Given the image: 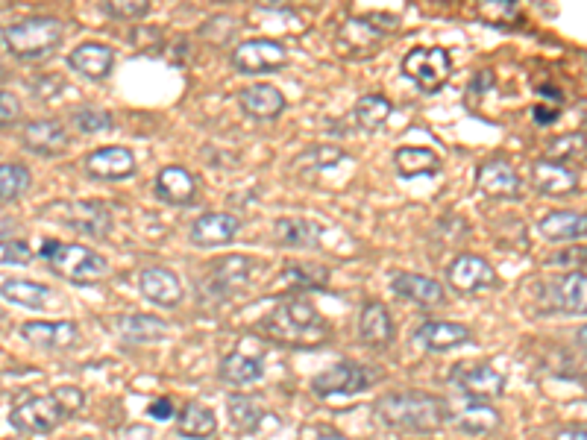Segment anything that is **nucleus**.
<instances>
[{
	"label": "nucleus",
	"instance_id": "3c124183",
	"mask_svg": "<svg viewBox=\"0 0 587 440\" xmlns=\"http://www.w3.org/2000/svg\"><path fill=\"white\" fill-rule=\"evenodd\" d=\"M555 440H587L585 426H561L558 432H555Z\"/></svg>",
	"mask_w": 587,
	"mask_h": 440
},
{
	"label": "nucleus",
	"instance_id": "6e6552de",
	"mask_svg": "<svg viewBox=\"0 0 587 440\" xmlns=\"http://www.w3.org/2000/svg\"><path fill=\"white\" fill-rule=\"evenodd\" d=\"M373 385L370 379V370L364 364L356 361H341L329 370H323L320 376H315L312 382V391L323 399H332V396H356L367 391Z\"/></svg>",
	"mask_w": 587,
	"mask_h": 440
},
{
	"label": "nucleus",
	"instance_id": "f257e3e1",
	"mask_svg": "<svg viewBox=\"0 0 587 440\" xmlns=\"http://www.w3.org/2000/svg\"><path fill=\"white\" fill-rule=\"evenodd\" d=\"M259 329L265 338L285 347H320L332 335L326 317L303 300H285L262 320Z\"/></svg>",
	"mask_w": 587,
	"mask_h": 440
},
{
	"label": "nucleus",
	"instance_id": "b1692460",
	"mask_svg": "<svg viewBox=\"0 0 587 440\" xmlns=\"http://www.w3.org/2000/svg\"><path fill=\"white\" fill-rule=\"evenodd\" d=\"M587 279L585 270H573L549 285V306L564 314H585Z\"/></svg>",
	"mask_w": 587,
	"mask_h": 440
},
{
	"label": "nucleus",
	"instance_id": "f03ea898",
	"mask_svg": "<svg viewBox=\"0 0 587 440\" xmlns=\"http://www.w3.org/2000/svg\"><path fill=\"white\" fill-rule=\"evenodd\" d=\"M376 417L397 432H435L447 420L444 399L423 391H397L376 402Z\"/></svg>",
	"mask_w": 587,
	"mask_h": 440
},
{
	"label": "nucleus",
	"instance_id": "423d86ee",
	"mask_svg": "<svg viewBox=\"0 0 587 440\" xmlns=\"http://www.w3.org/2000/svg\"><path fill=\"white\" fill-rule=\"evenodd\" d=\"M62 420H68V411L59 405V399L53 394L30 396V399L18 402L9 414V423L27 435H50Z\"/></svg>",
	"mask_w": 587,
	"mask_h": 440
},
{
	"label": "nucleus",
	"instance_id": "393cba45",
	"mask_svg": "<svg viewBox=\"0 0 587 440\" xmlns=\"http://www.w3.org/2000/svg\"><path fill=\"white\" fill-rule=\"evenodd\" d=\"M359 338L367 347L385 350L394 344V317L382 303H367L359 317Z\"/></svg>",
	"mask_w": 587,
	"mask_h": 440
},
{
	"label": "nucleus",
	"instance_id": "412c9836",
	"mask_svg": "<svg viewBox=\"0 0 587 440\" xmlns=\"http://www.w3.org/2000/svg\"><path fill=\"white\" fill-rule=\"evenodd\" d=\"M532 185L546 197H570L579 191V174L567 165L538 159L532 165Z\"/></svg>",
	"mask_w": 587,
	"mask_h": 440
},
{
	"label": "nucleus",
	"instance_id": "473e14b6",
	"mask_svg": "<svg viewBox=\"0 0 587 440\" xmlns=\"http://www.w3.org/2000/svg\"><path fill=\"white\" fill-rule=\"evenodd\" d=\"M394 168L400 176H432L441 171V156L429 147H400L394 153Z\"/></svg>",
	"mask_w": 587,
	"mask_h": 440
},
{
	"label": "nucleus",
	"instance_id": "20e7f679",
	"mask_svg": "<svg viewBox=\"0 0 587 440\" xmlns=\"http://www.w3.org/2000/svg\"><path fill=\"white\" fill-rule=\"evenodd\" d=\"M39 256L50 264L53 273H59L68 282L77 285H91L100 282L103 276H109V264L100 253H94L91 247L83 244H59V241H45Z\"/></svg>",
	"mask_w": 587,
	"mask_h": 440
},
{
	"label": "nucleus",
	"instance_id": "f3484780",
	"mask_svg": "<svg viewBox=\"0 0 587 440\" xmlns=\"http://www.w3.org/2000/svg\"><path fill=\"white\" fill-rule=\"evenodd\" d=\"M467 341H470V329L461 323H450V320H426L414 332V344L426 352L455 350Z\"/></svg>",
	"mask_w": 587,
	"mask_h": 440
},
{
	"label": "nucleus",
	"instance_id": "0eeeda50",
	"mask_svg": "<svg viewBox=\"0 0 587 440\" xmlns=\"http://www.w3.org/2000/svg\"><path fill=\"white\" fill-rule=\"evenodd\" d=\"M382 42H385V30L382 27H373V18L370 15L367 18L364 15H353L338 30L335 47L347 59H370V56L379 53Z\"/></svg>",
	"mask_w": 587,
	"mask_h": 440
},
{
	"label": "nucleus",
	"instance_id": "09e8293b",
	"mask_svg": "<svg viewBox=\"0 0 587 440\" xmlns=\"http://www.w3.org/2000/svg\"><path fill=\"white\" fill-rule=\"evenodd\" d=\"M153 420H171L174 417V402L171 399H156L153 405H150V411H147Z\"/></svg>",
	"mask_w": 587,
	"mask_h": 440
},
{
	"label": "nucleus",
	"instance_id": "c03bdc74",
	"mask_svg": "<svg viewBox=\"0 0 587 440\" xmlns=\"http://www.w3.org/2000/svg\"><path fill=\"white\" fill-rule=\"evenodd\" d=\"M74 124H77V130L86 132V135H91V132H106L115 127L109 112H103V109H91V106L74 112Z\"/></svg>",
	"mask_w": 587,
	"mask_h": 440
},
{
	"label": "nucleus",
	"instance_id": "dca6fc26",
	"mask_svg": "<svg viewBox=\"0 0 587 440\" xmlns=\"http://www.w3.org/2000/svg\"><path fill=\"white\" fill-rule=\"evenodd\" d=\"M138 288L156 306H177L182 300L180 276L174 270H168V267H159V264L144 267L138 273Z\"/></svg>",
	"mask_w": 587,
	"mask_h": 440
},
{
	"label": "nucleus",
	"instance_id": "8fccbe9b",
	"mask_svg": "<svg viewBox=\"0 0 587 440\" xmlns=\"http://www.w3.org/2000/svg\"><path fill=\"white\" fill-rule=\"evenodd\" d=\"M532 115H535V124H541V127H549V124H555V118H558V109H549V106H543V103H538V106L532 109Z\"/></svg>",
	"mask_w": 587,
	"mask_h": 440
},
{
	"label": "nucleus",
	"instance_id": "cd10ccee",
	"mask_svg": "<svg viewBox=\"0 0 587 440\" xmlns=\"http://www.w3.org/2000/svg\"><path fill=\"white\" fill-rule=\"evenodd\" d=\"M24 144L39 156H56L68 147V130L59 121H30L24 127Z\"/></svg>",
	"mask_w": 587,
	"mask_h": 440
},
{
	"label": "nucleus",
	"instance_id": "aec40b11",
	"mask_svg": "<svg viewBox=\"0 0 587 440\" xmlns=\"http://www.w3.org/2000/svg\"><path fill=\"white\" fill-rule=\"evenodd\" d=\"M68 65L89 80H106L115 65V50L100 42H83L68 53Z\"/></svg>",
	"mask_w": 587,
	"mask_h": 440
},
{
	"label": "nucleus",
	"instance_id": "bb28decb",
	"mask_svg": "<svg viewBox=\"0 0 587 440\" xmlns=\"http://www.w3.org/2000/svg\"><path fill=\"white\" fill-rule=\"evenodd\" d=\"M156 197L171 203V206H188L197 194V182L194 176L188 174L185 168H177V165H168L156 174V185H153Z\"/></svg>",
	"mask_w": 587,
	"mask_h": 440
},
{
	"label": "nucleus",
	"instance_id": "79ce46f5",
	"mask_svg": "<svg viewBox=\"0 0 587 440\" xmlns=\"http://www.w3.org/2000/svg\"><path fill=\"white\" fill-rule=\"evenodd\" d=\"M576 156H582V132H570V135H561V138L549 141L543 159H546V162L564 165V162H570V159H576Z\"/></svg>",
	"mask_w": 587,
	"mask_h": 440
},
{
	"label": "nucleus",
	"instance_id": "5701e85b",
	"mask_svg": "<svg viewBox=\"0 0 587 440\" xmlns=\"http://www.w3.org/2000/svg\"><path fill=\"white\" fill-rule=\"evenodd\" d=\"M241 109L256 121H273L285 112V97L271 83H253L241 91Z\"/></svg>",
	"mask_w": 587,
	"mask_h": 440
},
{
	"label": "nucleus",
	"instance_id": "58836bf2",
	"mask_svg": "<svg viewBox=\"0 0 587 440\" xmlns=\"http://www.w3.org/2000/svg\"><path fill=\"white\" fill-rule=\"evenodd\" d=\"M329 279V270L326 267H317V264H291L285 267L282 273V285L285 282H294V288H323Z\"/></svg>",
	"mask_w": 587,
	"mask_h": 440
},
{
	"label": "nucleus",
	"instance_id": "4468645a",
	"mask_svg": "<svg viewBox=\"0 0 587 440\" xmlns=\"http://www.w3.org/2000/svg\"><path fill=\"white\" fill-rule=\"evenodd\" d=\"M21 338L39 350H68L77 344L80 329L74 320H33L21 326Z\"/></svg>",
	"mask_w": 587,
	"mask_h": 440
},
{
	"label": "nucleus",
	"instance_id": "7c9ffc66",
	"mask_svg": "<svg viewBox=\"0 0 587 440\" xmlns=\"http://www.w3.org/2000/svg\"><path fill=\"white\" fill-rule=\"evenodd\" d=\"M543 238L561 244V241H579L585 238L587 218L582 212H549L543 215L541 223H538Z\"/></svg>",
	"mask_w": 587,
	"mask_h": 440
},
{
	"label": "nucleus",
	"instance_id": "6ab92c4d",
	"mask_svg": "<svg viewBox=\"0 0 587 440\" xmlns=\"http://www.w3.org/2000/svg\"><path fill=\"white\" fill-rule=\"evenodd\" d=\"M83 168L97 179H127L136 174V156L127 147H100L86 156Z\"/></svg>",
	"mask_w": 587,
	"mask_h": 440
},
{
	"label": "nucleus",
	"instance_id": "4c0bfd02",
	"mask_svg": "<svg viewBox=\"0 0 587 440\" xmlns=\"http://www.w3.org/2000/svg\"><path fill=\"white\" fill-rule=\"evenodd\" d=\"M30 188V171L24 165H0V203L18 200Z\"/></svg>",
	"mask_w": 587,
	"mask_h": 440
},
{
	"label": "nucleus",
	"instance_id": "de8ad7c7",
	"mask_svg": "<svg viewBox=\"0 0 587 440\" xmlns=\"http://www.w3.org/2000/svg\"><path fill=\"white\" fill-rule=\"evenodd\" d=\"M53 396H56V399H59V405L68 411V417H71V414H77V411L83 408V402H86L83 391H77V388H59V391H53Z\"/></svg>",
	"mask_w": 587,
	"mask_h": 440
},
{
	"label": "nucleus",
	"instance_id": "a18cd8bd",
	"mask_svg": "<svg viewBox=\"0 0 587 440\" xmlns=\"http://www.w3.org/2000/svg\"><path fill=\"white\" fill-rule=\"evenodd\" d=\"M33 262V250L27 241H18V238H6L0 241V267L6 264H30Z\"/></svg>",
	"mask_w": 587,
	"mask_h": 440
},
{
	"label": "nucleus",
	"instance_id": "2f4dec72",
	"mask_svg": "<svg viewBox=\"0 0 587 440\" xmlns=\"http://www.w3.org/2000/svg\"><path fill=\"white\" fill-rule=\"evenodd\" d=\"M265 376V364L262 358H253V355H244V352H229L221 364V379L232 388H244V385H253Z\"/></svg>",
	"mask_w": 587,
	"mask_h": 440
},
{
	"label": "nucleus",
	"instance_id": "9d476101",
	"mask_svg": "<svg viewBox=\"0 0 587 440\" xmlns=\"http://www.w3.org/2000/svg\"><path fill=\"white\" fill-rule=\"evenodd\" d=\"M53 218L65 226H71L74 232H83V235H106L112 229V212L109 206L97 203V200H71V203H59L53 206Z\"/></svg>",
	"mask_w": 587,
	"mask_h": 440
},
{
	"label": "nucleus",
	"instance_id": "2eb2a0df",
	"mask_svg": "<svg viewBox=\"0 0 587 440\" xmlns=\"http://www.w3.org/2000/svg\"><path fill=\"white\" fill-rule=\"evenodd\" d=\"M450 420L461 435L482 438V435H491L499 426V411L488 402H476V399L461 396V402L452 408Z\"/></svg>",
	"mask_w": 587,
	"mask_h": 440
},
{
	"label": "nucleus",
	"instance_id": "ddd939ff",
	"mask_svg": "<svg viewBox=\"0 0 587 440\" xmlns=\"http://www.w3.org/2000/svg\"><path fill=\"white\" fill-rule=\"evenodd\" d=\"M447 279L458 294H482L499 288L497 270L482 256H458L447 270Z\"/></svg>",
	"mask_w": 587,
	"mask_h": 440
},
{
	"label": "nucleus",
	"instance_id": "f8f14e48",
	"mask_svg": "<svg viewBox=\"0 0 587 440\" xmlns=\"http://www.w3.org/2000/svg\"><path fill=\"white\" fill-rule=\"evenodd\" d=\"M232 65L241 74H268L288 65V50L273 39H250L232 50Z\"/></svg>",
	"mask_w": 587,
	"mask_h": 440
},
{
	"label": "nucleus",
	"instance_id": "9b49d317",
	"mask_svg": "<svg viewBox=\"0 0 587 440\" xmlns=\"http://www.w3.org/2000/svg\"><path fill=\"white\" fill-rule=\"evenodd\" d=\"M253 276V259L247 256H224L206 270V279H203V294L221 300L235 294L238 288H244Z\"/></svg>",
	"mask_w": 587,
	"mask_h": 440
},
{
	"label": "nucleus",
	"instance_id": "7ed1b4c3",
	"mask_svg": "<svg viewBox=\"0 0 587 440\" xmlns=\"http://www.w3.org/2000/svg\"><path fill=\"white\" fill-rule=\"evenodd\" d=\"M0 36H3V44L12 56L36 62V59L50 56L62 44L65 30H62L59 18L36 15V18H24V21H15V24L3 27Z\"/></svg>",
	"mask_w": 587,
	"mask_h": 440
},
{
	"label": "nucleus",
	"instance_id": "a878e982",
	"mask_svg": "<svg viewBox=\"0 0 587 440\" xmlns=\"http://www.w3.org/2000/svg\"><path fill=\"white\" fill-rule=\"evenodd\" d=\"M391 288H394V294L406 297L417 306H441L444 303V288L423 273H394Z\"/></svg>",
	"mask_w": 587,
	"mask_h": 440
},
{
	"label": "nucleus",
	"instance_id": "f704fd0d",
	"mask_svg": "<svg viewBox=\"0 0 587 440\" xmlns=\"http://www.w3.org/2000/svg\"><path fill=\"white\" fill-rule=\"evenodd\" d=\"M0 297L6 303H15V306L45 308V303L50 300V291H47V285L30 282V279H3L0 282Z\"/></svg>",
	"mask_w": 587,
	"mask_h": 440
},
{
	"label": "nucleus",
	"instance_id": "c756f323",
	"mask_svg": "<svg viewBox=\"0 0 587 440\" xmlns=\"http://www.w3.org/2000/svg\"><path fill=\"white\" fill-rule=\"evenodd\" d=\"M168 323L162 317H153V314H130V317H121L118 320V332L124 341L130 344H153V341H162L168 335Z\"/></svg>",
	"mask_w": 587,
	"mask_h": 440
},
{
	"label": "nucleus",
	"instance_id": "39448f33",
	"mask_svg": "<svg viewBox=\"0 0 587 440\" xmlns=\"http://www.w3.org/2000/svg\"><path fill=\"white\" fill-rule=\"evenodd\" d=\"M403 74L423 94H435L447 86L452 74L450 53L441 47H414L403 59Z\"/></svg>",
	"mask_w": 587,
	"mask_h": 440
},
{
	"label": "nucleus",
	"instance_id": "a19ab883",
	"mask_svg": "<svg viewBox=\"0 0 587 440\" xmlns=\"http://www.w3.org/2000/svg\"><path fill=\"white\" fill-rule=\"evenodd\" d=\"M344 159H347V153H344L341 147H335V144H317L312 150H306L294 165H297V168L312 165L317 171H326V168H335V165L344 162Z\"/></svg>",
	"mask_w": 587,
	"mask_h": 440
},
{
	"label": "nucleus",
	"instance_id": "864d4df0",
	"mask_svg": "<svg viewBox=\"0 0 587 440\" xmlns=\"http://www.w3.org/2000/svg\"><path fill=\"white\" fill-rule=\"evenodd\" d=\"M317 440H350V438H344V435H335V432H329V435H320Z\"/></svg>",
	"mask_w": 587,
	"mask_h": 440
},
{
	"label": "nucleus",
	"instance_id": "4be33fe9",
	"mask_svg": "<svg viewBox=\"0 0 587 440\" xmlns=\"http://www.w3.org/2000/svg\"><path fill=\"white\" fill-rule=\"evenodd\" d=\"M238 232V218L224 215V212H209L191 223V244L194 247H221L226 241H232Z\"/></svg>",
	"mask_w": 587,
	"mask_h": 440
},
{
	"label": "nucleus",
	"instance_id": "ea45409f",
	"mask_svg": "<svg viewBox=\"0 0 587 440\" xmlns=\"http://www.w3.org/2000/svg\"><path fill=\"white\" fill-rule=\"evenodd\" d=\"M479 18L494 27H508L520 18V6L514 0H485L479 3Z\"/></svg>",
	"mask_w": 587,
	"mask_h": 440
},
{
	"label": "nucleus",
	"instance_id": "72a5a7b5",
	"mask_svg": "<svg viewBox=\"0 0 587 440\" xmlns=\"http://www.w3.org/2000/svg\"><path fill=\"white\" fill-rule=\"evenodd\" d=\"M215 429H218V417H215L206 405H197V402H185V405H182L180 423H177V432H180L182 438H212Z\"/></svg>",
	"mask_w": 587,
	"mask_h": 440
},
{
	"label": "nucleus",
	"instance_id": "e433bc0d",
	"mask_svg": "<svg viewBox=\"0 0 587 440\" xmlns=\"http://www.w3.org/2000/svg\"><path fill=\"white\" fill-rule=\"evenodd\" d=\"M391 112H394V106H391L388 97H382V94H364L362 100L356 103V109H353V118H356V124L364 132H376L385 127V121L391 118Z\"/></svg>",
	"mask_w": 587,
	"mask_h": 440
},
{
	"label": "nucleus",
	"instance_id": "49530a36",
	"mask_svg": "<svg viewBox=\"0 0 587 440\" xmlns=\"http://www.w3.org/2000/svg\"><path fill=\"white\" fill-rule=\"evenodd\" d=\"M21 118V100L12 91H0V127Z\"/></svg>",
	"mask_w": 587,
	"mask_h": 440
},
{
	"label": "nucleus",
	"instance_id": "a211bd4d",
	"mask_svg": "<svg viewBox=\"0 0 587 440\" xmlns=\"http://www.w3.org/2000/svg\"><path fill=\"white\" fill-rule=\"evenodd\" d=\"M476 188L491 200H517L520 197V176L508 162H485L476 174Z\"/></svg>",
	"mask_w": 587,
	"mask_h": 440
},
{
	"label": "nucleus",
	"instance_id": "603ef678",
	"mask_svg": "<svg viewBox=\"0 0 587 440\" xmlns=\"http://www.w3.org/2000/svg\"><path fill=\"white\" fill-rule=\"evenodd\" d=\"M576 259H585V250L579 247V250H570V253H558V256H552L549 264H555V267H567V264H573Z\"/></svg>",
	"mask_w": 587,
	"mask_h": 440
},
{
	"label": "nucleus",
	"instance_id": "1a4fd4ad",
	"mask_svg": "<svg viewBox=\"0 0 587 440\" xmlns=\"http://www.w3.org/2000/svg\"><path fill=\"white\" fill-rule=\"evenodd\" d=\"M450 382L467 399H497L505 394V376L491 364H455L450 370Z\"/></svg>",
	"mask_w": 587,
	"mask_h": 440
},
{
	"label": "nucleus",
	"instance_id": "37998d69",
	"mask_svg": "<svg viewBox=\"0 0 587 440\" xmlns=\"http://www.w3.org/2000/svg\"><path fill=\"white\" fill-rule=\"evenodd\" d=\"M109 18H118V21H136L144 18L150 12V0H106L100 6Z\"/></svg>",
	"mask_w": 587,
	"mask_h": 440
},
{
	"label": "nucleus",
	"instance_id": "c9c22d12",
	"mask_svg": "<svg viewBox=\"0 0 587 440\" xmlns=\"http://www.w3.org/2000/svg\"><path fill=\"white\" fill-rule=\"evenodd\" d=\"M226 411H229V423L235 426V432H256L259 423L265 420V411L259 405V399L244 394H232L226 402Z\"/></svg>",
	"mask_w": 587,
	"mask_h": 440
},
{
	"label": "nucleus",
	"instance_id": "c85d7f7f",
	"mask_svg": "<svg viewBox=\"0 0 587 440\" xmlns=\"http://www.w3.org/2000/svg\"><path fill=\"white\" fill-rule=\"evenodd\" d=\"M273 238L291 250H315L320 244V226L306 218H282L273 226Z\"/></svg>",
	"mask_w": 587,
	"mask_h": 440
}]
</instances>
